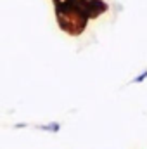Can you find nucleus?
Returning <instances> with one entry per match:
<instances>
[{
  "instance_id": "nucleus-3",
  "label": "nucleus",
  "mask_w": 147,
  "mask_h": 149,
  "mask_svg": "<svg viewBox=\"0 0 147 149\" xmlns=\"http://www.w3.org/2000/svg\"><path fill=\"white\" fill-rule=\"evenodd\" d=\"M144 80H147V70L146 71H142V73H139L133 80H132V83H142Z\"/></svg>"
},
{
  "instance_id": "nucleus-2",
  "label": "nucleus",
  "mask_w": 147,
  "mask_h": 149,
  "mask_svg": "<svg viewBox=\"0 0 147 149\" xmlns=\"http://www.w3.org/2000/svg\"><path fill=\"white\" fill-rule=\"evenodd\" d=\"M38 130L42 132H49V134H57L61 130V125L57 121H49V123H43V125H37Z\"/></svg>"
},
{
  "instance_id": "nucleus-4",
  "label": "nucleus",
  "mask_w": 147,
  "mask_h": 149,
  "mask_svg": "<svg viewBox=\"0 0 147 149\" xmlns=\"http://www.w3.org/2000/svg\"><path fill=\"white\" fill-rule=\"evenodd\" d=\"M14 128H17V130H19V128H28V123H16Z\"/></svg>"
},
{
  "instance_id": "nucleus-1",
  "label": "nucleus",
  "mask_w": 147,
  "mask_h": 149,
  "mask_svg": "<svg viewBox=\"0 0 147 149\" xmlns=\"http://www.w3.org/2000/svg\"><path fill=\"white\" fill-rule=\"evenodd\" d=\"M55 10L61 30L69 35H80L90 19L87 14V0H71L62 7H55Z\"/></svg>"
}]
</instances>
